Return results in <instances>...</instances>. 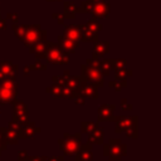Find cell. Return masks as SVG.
Listing matches in <instances>:
<instances>
[{
    "label": "cell",
    "instance_id": "1",
    "mask_svg": "<svg viewBox=\"0 0 161 161\" xmlns=\"http://www.w3.org/2000/svg\"><path fill=\"white\" fill-rule=\"evenodd\" d=\"M18 96V84L15 78L0 80V104H10Z\"/></svg>",
    "mask_w": 161,
    "mask_h": 161
},
{
    "label": "cell",
    "instance_id": "2",
    "mask_svg": "<svg viewBox=\"0 0 161 161\" xmlns=\"http://www.w3.org/2000/svg\"><path fill=\"white\" fill-rule=\"evenodd\" d=\"M82 141V135L80 133H75V135H70L68 132H65L63 135V138L58 140V145L60 147V150L63 151V153L65 156H73Z\"/></svg>",
    "mask_w": 161,
    "mask_h": 161
},
{
    "label": "cell",
    "instance_id": "3",
    "mask_svg": "<svg viewBox=\"0 0 161 161\" xmlns=\"http://www.w3.org/2000/svg\"><path fill=\"white\" fill-rule=\"evenodd\" d=\"M47 60L49 63H53V64H67L68 60H69V57L68 54H65L60 47H58L57 44H53V43H49L47 49H45V55Z\"/></svg>",
    "mask_w": 161,
    "mask_h": 161
},
{
    "label": "cell",
    "instance_id": "4",
    "mask_svg": "<svg viewBox=\"0 0 161 161\" xmlns=\"http://www.w3.org/2000/svg\"><path fill=\"white\" fill-rule=\"evenodd\" d=\"M80 68H82V77L87 82L92 83L97 88H102L104 86L103 75L101 74V72L98 70V68L92 67V65H88V64H83Z\"/></svg>",
    "mask_w": 161,
    "mask_h": 161
},
{
    "label": "cell",
    "instance_id": "5",
    "mask_svg": "<svg viewBox=\"0 0 161 161\" xmlns=\"http://www.w3.org/2000/svg\"><path fill=\"white\" fill-rule=\"evenodd\" d=\"M108 160L109 161H118L121 157L127 155V146L121 142L119 138H111L108 141Z\"/></svg>",
    "mask_w": 161,
    "mask_h": 161
},
{
    "label": "cell",
    "instance_id": "6",
    "mask_svg": "<svg viewBox=\"0 0 161 161\" xmlns=\"http://www.w3.org/2000/svg\"><path fill=\"white\" fill-rule=\"evenodd\" d=\"M13 104V118L11 119H15L16 122H19L21 126L25 125L26 122H29V111H28V107L26 104L20 101V99H14L11 102Z\"/></svg>",
    "mask_w": 161,
    "mask_h": 161
},
{
    "label": "cell",
    "instance_id": "7",
    "mask_svg": "<svg viewBox=\"0 0 161 161\" xmlns=\"http://www.w3.org/2000/svg\"><path fill=\"white\" fill-rule=\"evenodd\" d=\"M137 116H132V117H127V116H114V122H116V127L114 131L117 133H123L127 128H130L131 126L137 125Z\"/></svg>",
    "mask_w": 161,
    "mask_h": 161
},
{
    "label": "cell",
    "instance_id": "8",
    "mask_svg": "<svg viewBox=\"0 0 161 161\" xmlns=\"http://www.w3.org/2000/svg\"><path fill=\"white\" fill-rule=\"evenodd\" d=\"M114 104H101L98 107V113H97V121L98 122H109L114 121Z\"/></svg>",
    "mask_w": 161,
    "mask_h": 161
},
{
    "label": "cell",
    "instance_id": "9",
    "mask_svg": "<svg viewBox=\"0 0 161 161\" xmlns=\"http://www.w3.org/2000/svg\"><path fill=\"white\" fill-rule=\"evenodd\" d=\"M80 94H83L86 98L91 99H97L98 98V91L97 87H94L92 83L87 82L82 75H80V82H79V91Z\"/></svg>",
    "mask_w": 161,
    "mask_h": 161
},
{
    "label": "cell",
    "instance_id": "10",
    "mask_svg": "<svg viewBox=\"0 0 161 161\" xmlns=\"http://www.w3.org/2000/svg\"><path fill=\"white\" fill-rule=\"evenodd\" d=\"M74 160L75 161H92L93 160L92 145L89 142L84 145H79L77 152L74 153Z\"/></svg>",
    "mask_w": 161,
    "mask_h": 161
},
{
    "label": "cell",
    "instance_id": "11",
    "mask_svg": "<svg viewBox=\"0 0 161 161\" xmlns=\"http://www.w3.org/2000/svg\"><path fill=\"white\" fill-rule=\"evenodd\" d=\"M16 72H18V67L11 62L0 63V80L5 78H15Z\"/></svg>",
    "mask_w": 161,
    "mask_h": 161
},
{
    "label": "cell",
    "instance_id": "12",
    "mask_svg": "<svg viewBox=\"0 0 161 161\" xmlns=\"http://www.w3.org/2000/svg\"><path fill=\"white\" fill-rule=\"evenodd\" d=\"M42 132L40 127H36V125L34 122H26L25 125H23V130H21V137L23 140L25 138H34L38 133Z\"/></svg>",
    "mask_w": 161,
    "mask_h": 161
},
{
    "label": "cell",
    "instance_id": "13",
    "mask_svg": "<svg viewBox=\"0 0 161 161\" xmlns=\"http://www.w3.org/2000/svg\"><path fill=\"white\" fill-rule=\"evenodd\" d=\"M88 142L91 145H103V142H104V130L98 126L93 131L88 132Z\"/></svg>",
    "mask_w": 161,
    "mask_h": 161
},
{
    "label": "cell",
    "instance_id": "14",
    "mask_svg": "<svg viewBox=\"0 0 161 161\" xmlns=\"http://www.w3.org/2000/svg\"><path fill=\"white\" fill-rule=\"evenodd\" d=\"M63 79H64V84L67 87H69L73 92H78L79 91V82H80V77H75V75H70L68 70H64L63 73Z\"/></svg>",
    "mask_w": 161,
    "mask_h": 161
},
{
    "label": "cell",
    "instance_id": "15",
    "mask_svg": "<svg viewBox=\"0 0 161 161\" xmlns=\"http://www.w3.org/2000/svg\"><path fill=\"white\" fill-rule=\"evenodd\" d=\"M59 44H60V49L64 53H74L75 48H77V42L67 38V36H60L59 38Z\"/></svg>",
    "mask_w": 161,
    "mask_h": 161
},
{
    "label": "cell",
    "instance_id": "16",
    "mask_svg": "<svg viewBox=\"0 0 161 161\" xmlns=\"http://www.w3.org/2000/svg\"><path fill=\"white\" fill-rule=\"evenodd\" d=\"M1 128V132H3V135H4V138H5V141H6V143L9 145H16L18 142H19V136L14 132V131H11L10 128H8V127H0Z\"/></svg>",
    "mask_w": 161,
    "mask_h": 161
},
{
    "label": "cell",
    "instance_id": "17",
    "mask_svg": "<svg viewBox=\"0 0 161 161\" xmlns=\"http://www.w3.org/2000/svg\"><path fill=\"white\" fill-rule=\"evenodd\" d=\"M108 52V43L103 42V43H96L94 49H93V59H98L102 55H104Z\"/></svg>",
    "mask_w": 161,
    "mask_h": 161
},
{
    "label": "cell",
    "instance_id": "18",
    "mask_svg": "<svg viewBox=\"0 0 161 161\" xmlns=\"http://www.w3.org/2000/svg\"><path fill=\"white\" fill-rule=\"evenodd\" d=\"M111 69H113L112 68V59H104V60L98 62V70L101 72V74L103 77L104 75H109Z\"/></svg>",
    "mask_w": 161,
    "mask_h": 161
},
{
    "label": "cell",
    "instance_id": "19",
    "mask_svg": "<svg viewBox=\"0 0 161 161\" xmlns=\"http://www.w3.org/2000/svg\"><path fill=\"white\" fill-rule=\"evenodd\" d=\"M47 92L50 93L54 98H63V91H62V86L60 84L53 83L52 87H48L47 88Z\"/></svg>",
    "mask_w": 161,
    "mask_h": 161
},
{
    "label": "cell",
    "instance_id": "20",
    "mask_svg": "<svg viewBox=\"0 0 161 161\" xmlns=\"http://www.w3.org/2000/svg\"><path fill=\"white\" fill-rule=\"evenodd\" d=\"M65 36L69 38V39H72V40H74V42H78L82 35H80V33H79L74 26H69V28H67V30H65Z\"/></svg>",
    "mask_w": 161,
    "mask_h": 161
},
{
    "label": "cell",
    "instance_id": "21",
    "mask_svg": "<svg viewBox=\"0 0 161 161\" xmlns=\"http://www.w3.org/2000/svg\"><path fill=\"white\" fill-rule=\"evenodd\" d=\"M128 75H132V70L130 69H125V68H121V69H116V74H114V78L116 80H126V78Z\"/></svg>",
    "mask_w": 161,
    "mask_h": 161
},
{
    "label": "cell",
    "instance_id": "22",
    "mask_svg": "<svg viewBox=\"0 0 161 161\" xmlns=\"http://www.w3.org/2000/svg\"><path fill=\"white\" fill-rule=\"evenodd\" d=\"M30 52H31V53H33V52H35L36 60H39V59H42V58L45 55V44H44V43H39V44H36V45H35V48H34V49H31Z\"/></svg>",
    "mask_w": 161,
    "mask_h": 161
},
{
    "label": "cell",
    "instance_id": "23",
    "mask_svg": "<svg viewBox=\"0 0 161 161\" xmlns=\"http://www.w3.org/2000/svg\"><path fill=\"white\" fill-rule=\"evenodd\" d=\"M96 127H98V122H82L80 123V132L88 133L93 131Z\"/></svg>",
    "mask_w": 161,
    "mask_h": 161
},
{
    "label": "cell",
    "instance_id": "24",
    "mask_svg": "<svg viewBox=\"0 0 161 161\" xmlns=\"http://www.w3.org/2000/svg\"><path fill=\"white\" fill-rule=\"evenodd\" d=\"M8 128H10L11 131H14V132H15V133L19 136V138L21 137V130H23V126H21L19 122H16L15 119H11V121L9 122Z\"/></svg>",
    "mask_w": 161,
    "mask_h": 161
},
{
    "label": "cell",
    "instance_id": "25",
    "mask_svg": "<svg viewBox=\"0 0 161 161\" xmlns=\"http://www.w3.org/2000/svg\"><path fill=\"white\" fill-rule=\"evenodd\" d=\"M108 86L111 87V88H113V91H116V92H119L122 88H125V87H127V82L126 80H112V82H109L108 83Z\"/></svg>",
    "mask_w": 161,
    "mask_h": 161
},
{
    "label": "cell",
    "instance_id": "26",
    "mask_svg": "<svg viewBox=\"0 0 161 161\" xmlns=\"http://www.w3.org/2000/svg\"><path fill=\"white\" fill-rule=\"evenodd\" d=\"M123 133H126V136L127 137H130V138H137L138 137V133H137V125H135V126H131L130 128H127Z\"/></svg>",
    "mask_w": 161,
    "mask_h": 161
},
{
    "label": "cell",
    "instance_id": "27",
    "mask_svg": "<svg viewBox=\"0 0 161 161\" xmlns=\"http://www.w3.org/2000/svg\"><path fill=\"white\" fill-rule=\"evenodd\" d=\"M125 65H126V60L125 59H112V68L114 70L125 68Z\"/></svg>",
    "mask_w": 161,
    "mask_h": 161
},
{
    "label": "cell",
    "instance_id": "28",
    "mask_svg": "<svg viewBox=\"0 0 161 161\" xmlns=\"http://www.w3.org/2000/svg\"><path fill=\"white\" fill-rule=\"evenodd\" d=\"M73 99H74V102H75L77 104H82V106H83V104L86 103V97H84L83 94H80L79 92H75Z\"/></svg>",
    "mask_w": 161,
    "mask_h": 161
},
{
    "label": "cell",
    "instance_id": "29",
    "mask_svg": "<svg viewBox=\"0 0 161 161\" xmlns=\"http://www.w3.org/2000/svg\"><path fill=\"white\" fill-rule=\"evenodd\" d=\"M28 157H29V155H28L26 150H21V151L18 153V160H19V161H28Z\"/></svg>",
    "mask_w": 161,
    "mask_h": 161
},
{
    "label": "cell",
    "instance_id": "30",
    "mask_svg": "<svg viewBox=\"0 0 161 161\" xmlns=\"http://www.w3.org/2000/svg\"><path fill=\"white\" fill-rule=\"evenodd\" d=\"M30 67H31V69H38V70H40V69H42V70H45V69H47V65H45V64H42L40 60H36L35 64H33V65H30Z\"/></svg>",
    "mask_w": 161,
    "mask_h": 161
},
{
    "label": "cell",
    "instance_id": "31",
    "mask_svg": "<svg viewBox=\"0 0 161 161\" xmlns=\"http://www.w3.org/2000/svg\"><path fill=\"white\" fill-rule=\"evenodd\" d=\"M121 107H122V109H125V111H131V109H132V104L128 103L127 99H122V101H121Z\"/></svg>",
    "mask_w": 161,
    "mask_h": 161
},
{
    "label": "cell",
    "instance_id": "32",
    "mask_svg": "<svg viewBox=\"0 0 161 161\" xmlns=\"http://www.w3.org/2000/svg\"><path fill=\"white\" fill-rule=\"evenodd\" d=\"M47 156H29L28 161H45Z\"/></svg>",
    "mask_w": 161,
    "mask_h": 161
},
{
    "label": "cell",
    "instance_id": "33",
    "mask_svg": "<svg viewBox=\"0 0 161 161\" xmlns=\"http://www.w3.org/2000/svg\"><path fill=\"white\" fill-rule=\"evenodd\" d=\"M45 161H64V157L63 156H50V157H47Z\"/></svg>",
    "mask_w": 161,
    "mask_h": 161
},
{
    "label": "cell",
    "instance_id": "34",
    "mask_svg": "<svg viewBox=\"0 0 161 161\" xmlns=\"http://www.w3.org/2000/svg\"><path fill=\"white\" fill-rule=\"evenodd\" d=\"M30 70H31V67H30V65H25V67H24V75L28 77Z\"/></svg>",
    "mask_w": 161,
    "mask_h": 161
},
{
    "label": "cell",
    "instance_id": "35",
    "mask_svg": "<svg viewBox=\"0 0 161 161\" xmlns=\"http://www.w3.org/2000/svg\"><path fill=\"white\" fill-rule=\"evenodd\" d=\"M6 147H8V143H5V142H1V141H0V152H1V151H5V150H6Z\"/></svg>",
    "mask_w": 161,
    "mask_h": 161
},
{
    "label": "cell",
    "instance_id": "36",
    "mask_svg": "<svg viewBox=\"0 0 161 161\" xmlns=\"http://www.w3.org/2000/svg\"><path fill=\"white\" fill-rule=\"evenodd\" d=\"M118 161H121V160H118Z\"/></svg>",
    "mask_w": 161,
    "mask_h": 161
},
{
    "label": "cell",
    "instance_id": "37",
    "mask_svg": "<svg viewBox=\"0 0 161 161\" xmlns=\"http://www.w3.org/2000/svg\"><path fill=\"white\" fill-rule=\"evenodd\" d=\"M0 155H1V152H0Z\"/></svg>",
    "mask_w": 161,
    "mask_h": 161
},
{
    "label": "cell",
    "instance_id": "38",
    "mask_svg": "<svg viewBox=\"0 0 161 161\" xmlns=\"http://www.w3.org/2000/svg\"><path fill=\"white\" fill-rule=\"evenodd\" d=\"M0 113H1V111H0Z\"/></svg>",
    "mask_w": 161,
    "mask_h": 161
}]
</instances>
